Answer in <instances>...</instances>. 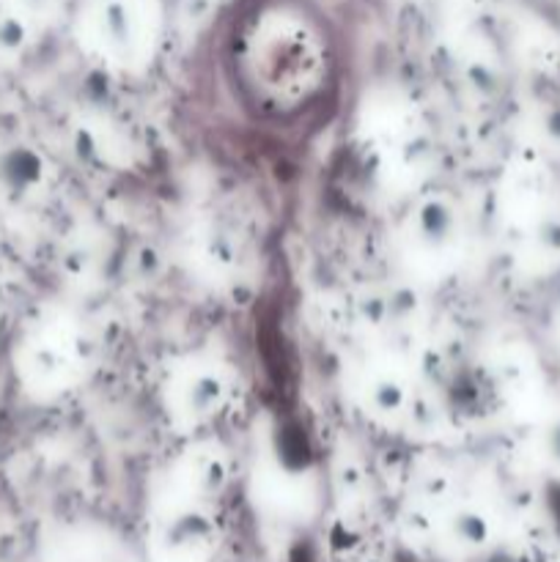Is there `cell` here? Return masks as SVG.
<instances>
[{
  "label": "cell",
  "instance_id": "cell-1",
  "mask_svg": "<svg viewBox=\"0 0 560 562\" xmlns=\"http://www.w3.org/2000/svg\"><path fill=\"white\" fill-rule=\"evenodd\" d=\"M357 130L382 184L417 195L434 162V143L417 104L399 91H377L362 104Z\"/></svg>",
  "mask_w": 560,
  "mask_h": 562
},
{
  "label": "cell",
  "instance_id": "cell-2",
  "mask_svg": "<svg viewBox=\"0 0 560 562\" xmlns=\"http://www.w3.org/2000/svg\"><path fill=\"white\" fill-rule=\"evenodd\" d=\"M464 214L459 203L439 190L412 195L399 225V252L410 274L426 283L450 278L464 256Z\"/></svg>",
  "mask_w": 560,
  "mask_h": 562
},
{
  "label": "cell",
  "instance_id": "cell-3",
  "mask_svg": "<svg viewBox=\"0 0 560 562\" xmlns=\"http://www.w3.org/2000/svg\"><path fill=\"white\" fill-rule=\"evenodd\" d=\"M234 401L231 371L214 357L190 355L165 373L163 406L170 426L184 437L206 431Z\"/></svg>",
  "mask_w": 560,
  "mask_h": 562
},
{
  "label": "cell",
  "instance_id": "cell-4",
  "mask_svg": "<svg viewBox=\"0 0 560 562\" xmlns=\"http://www.w3.org/2000/svg\"><path fill=\"white\" fill-rule=\"evenodd\" d=\"M88 27L93 55L102 64L130 75L152 64L159 20L146 0H99Z\"/></svg>",
  "mask_w": 560,
  "mask_h": 562
},
{
  "label": "cell",
  "instance_id": "cell-5",
  "mask_svg": "<svg viewBox=\"0 0 560 562\" xmlns=\"http://www.w3.org/2000/svg\"><path fill=\"white\" fill-rule=\"evenodd\" d=\"M272 42H261L256 47V86L272 93L275 99L307 97V91L318 86L322 58L316 44L307 36H280L272 33Z\"/></svg>",
  "mask_w": 560,
  "mask_h": 562
},
{
  "label": "cell",
  "instance_id": "cell-6",
  "mask_svg": "<svg viewBox=\"0 0 560 562\" xmlns=\"http://www.w3.org/2000/svg\"><path fill=\"white\" fill-rule=\"evenodd\" d=\"M362 412L382 428L412 426L417 412V384L395 360H377L362 371L357 384Z\"/></svg>",
  "mask_w": 560,
  "mask_h": 562
},
{
  "label": "cell",
  "instance_id": "cell-7",
  "mask_svg": "<svg viewBox=\"0 0 560 562\" xmlns=\"http://www.w3.org/2000/svg\"><path fill=\"white\" fill-rule=\"evenodd\" d=\"M170 483L187 499L220 494L228 483V456L223 448H217V442H195L176 461Z\"/></svg>",
  "mask_w": 560,
  "mask_h": 562
},
{
  "label": "cell",
  "instance_id": "cell-8",
  "mask_svg": "<svg viewBox=\"0 0 560 562\" xmlns=\"http://www.w3.org/2000/svg\"><path fill=\"white\" fill-rule=\"evenodd\" d=\"M190 258L195 272L201 274L209 283H231L234 274L239 272V245L234 241V236L225 228H220L217 223H206L201 228H195L190 239Z\"/></svg>",
  "mask_w": 560,
  "mask_h": 562
},
{
  "label": "cell",
  "instance_id": "cell-9",
  "mask_svg": "<svg viewBox=\"0 0 560 562\" xmlns=\"http://www.w3.org/2000/svg\"><path fill=\"white\" fill-rule=\"evenodd\" d=\"M86 135L99 162L110 165V168H130L135 162L137 143L121 121L110 119V115H93V124L88 126Z\"/></svg>",
  "mask_w": 560,
  "mask_h": 562
}]
</instances>
